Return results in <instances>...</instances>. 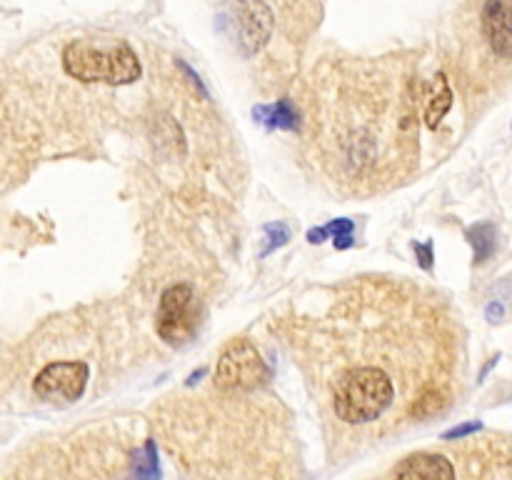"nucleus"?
Returning <instances> with one entry per match:
<instances>
[{
    "label": "nucleus",
    "instance_id": "1",
    "mask_svg": "<svg viewBox=\"0 0 512 480\" xmlns=\"http://www.w3.org/2000/svg\"><path fill=\"white\" fill-rule=\"evenodd\" d=\"M63 70L83 83L130 85L143 68L125 40H73L63 50Z\"/></svg>",
    "mask_w": 512,
    "mask_h": 480
},
{
    "label": "nucleus",
    "instance_id": "2",
    "mask_svg": "<svg viewBox=\"0 0 512 480\" xmlns=\"http://www.w3.org/2000/svg\"><path fill=\"white\" fill-rule=\"evenodd\" d=\"M393 398V380L375 365H355L343 370L333 383V410L348 425L378 420L390 408Z\"/></svg>",
    "mask_w": 512,
    "mask_h": 480
},
{
    "label": "nucleus",
    "instance_id": "3",
    "mask_svg": "<svg viewBox=\"0 0 512 480\" xmlns=\"http://www.w3.org/2000/svg\"><path fill=\"white\" fill-rule=\"evenodd\" d=\"M200 323V308L195 300V290L188 283L170 285L160 295L158 315H155V328L158 335L168 345H185L195 335Z\"/></svg>",
    "mask_w": 512,
    "mask_h": 480
},
{
    "label": "nucleus",
    "instance_id": "4",
    "mask_svg": "<svg viewBox=\"0 0 512 480\" xmlns=\"http://www.w3.org/2000/svg\"><path fill=\"white\" fill-rule=\"evenodd\" d=\"M268 378V365L250 340L238 338L225 345L215 365V383L223 390H253Z\"/></svg>",
    "mask_w": 512,
    "mask_h": 480
},
{
    "label": "nucleus",
    "instance_id": "5",
    "mask_svg": "<svg viewBox=\"0 0 512 480\" xmlns=\"http://www.w3.org/2000/svg\"><path fill=\"white\" fill-rule=\"evenodd\" d=\"M88 385V365L83 360L48 363L33 380V393L53 405H70L83 398Z\"/></svg>",
    "mask_w": 512,
    "mask_h": 480
},
{
    "label": "nucleus",
    "instance_id": "6",
    "mask_svg": "<svg viewBox=\"0 0 512 480\" xmlns=\"http://www.w3.org/2000/svg\"><path fill=\"white\" fill-rule=\"evenodd\" d=\"M483 33L500 58H512V0L485 3Z\"/></svg>",
    "mask_w": 512,
    "mask_h": 480
},
{
    "label": "nucleus",
    "instance_id": "7",
    "mask_svg": "<svg viewBox=\"0 0 512 480\" xmlns=\"http://www.w3.org/2000/svg\"><path fill=\"white\" fill-rule=\"evenodd\" d=\"M395 480H455V470L445 455L415 453L400 463Z\"/></svg>",
    "mask_w": 512,
    "mask_h": 480
},
{
    "label": "nucleus",
    "instance_id": "8",
    "mask_svg": "<svg viewBox=\"0 0 512 480\" xmlns=\"http://www.w3.org/2000/svg\"><path fill=\"white\" fill-rule=\"evenodd\" d=\"M253 118L258 123L268 125V128H280V130H298L300 128V110L295 108V103L290 98L278 100V103L270 105H255Z\"/></svg>",
    "mask_w": 512,
    "mask_h": 480
},
{
    "label": "nucleus",
    "instance_id": "9",
    "mask_svg": "<svg viewBox=\"0 0 512 480\" xmlns=\"http://www.w3.org/2000/svg\"><path fill=\"white\" fill-rule=\"evenodd\" d=\"M353 220L350 218H338V220H330L328 225H323V228H313L308 233V240L310 243H323L328 235H333L335 238V248L338 250H345L353 245Z\"/></svg>",
    "mask_w": 512,
    "mask_h": 480
},
{
    "label": "nucleus",
    "instance_id": "10",
    "mask_svg": "<svg viewBox=\"0 0 512 480\" xmlns=\"http://www.w3.org/2000/svg\"><path fill=\"white\" fill-rule=\"evenodd\" d=\"M468 240L475 250V263H485L498 250V230L493 223H478L468 230Z\"/></svg>",
    "mask_w": 512,
    "mask_h": 480
},
{
    "label": "nucleus",
    "instance_id": "11",
    "mask_svg": "<svg viewBox=\"0 0 512 480\" xmlns=\"http://www.w3.org/2000/svg\"><path fill=\"white\" fill-rule=\"evenodd\" d=\"M130 480H160V460L155 440H148L133 460V470H130Z\"/></svg>",
    "mask_w": 512,
    "mask_h": 480
},
{
    "label": "nucleus",
    "instance_id": "12",
    "mask_svg": "<svg viewBox=\"0 0 512 480\" xmlns=\"http://www.w3.org/2000/svg\"><path fill=\"white\" fill-rule=\"evenodd\" d=\"M265 233H268L270 243H268V248L263 250V255H270L275 248H278V245L288 243V238H290L288 228H285V225H280V223H268V225H265Z\"/></svg>",
    "mask_w": 512,
    "mask_h": 480
},
{
    "label": "nucleus",
    "instance_id": "13",
    "mask_svg": "<svg viewBox=\"0 0 512 480\" xmlns=\"http://www.w3.org/2000/svg\"><path fill=\"white\" fill-rule=\"evenodd\" d=\"M480 428H483V423H478V420H473V423L455 425V428H450L448 433H443V440H460V438H468V435L478 433Z\"/></svg>",
    "mask_w": 512,
    "mask_h": 480
},
{
    "label": "nucleus",
    "instance_id": "14",
    "mask_svg": "<svg viewBox=\"0 0 512 480\" xmlns=\"http://www.w3.org/2000/svg\"><path fill=\"white\" fill-rule=\"evenodd\" d=\"M415 253H418V263L423 265L425 270L433 268V243H418L415 245Z\"/></svg>",
    "mask_w": 512,
    "mask_h": 480
},
{
    "label": "nucleus",
    "instance_id": "15",
    "mask_svg": "<svg viewBox=\"0 0 512 480\" xmlns=\"http://www.w3.org/2000/svg\"><path fill=\"white\" fill-rule=\"evenodd\" d=\"M503 313H505L503 305H500V303H490V308H488V318L493 320V323H495V320L503 318Z\"/></svg>",
    "mask_w": 512,
    "mask_h": 480
}]
</instances>
